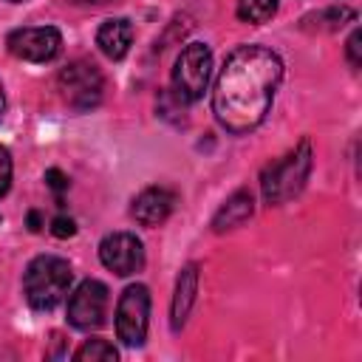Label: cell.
Masks as SVG:
<instances>
[{"mask_svg":"<svg viewBox=\"0 0 362 362\" xmlns=\"http://www.w3.org/2000/svg\"><path fill=\"white\" fill-rule=\"evenodd\" d=\"M283 62L272 48L263 45H240L235 48L212 90V110L215 119L229 133H246L257 127L280 88Z\"/></svg>","mask_w":362,"mask_h":362,"instance_id":"1","label":"cell"},{"mask_svg":"<svg viewBox=\"0 0 362 362\" xmlns=\"http://www.w3.org/2000/svg\"><path fill=\"white\" fill-rule=\"evenodd\" d=\"M74 272L71 263L57 257V255H40L28 263L25 274H23V291L31 308L37 311H51L54 305H59L71 288Z\"/></svg>","mask_w":362,"mask_h":362,"instance_id":"2","label":"cell"},{"mask_svg":"<svg viewBox=\"0 0 362 362\" xmlns=\"http://www.w3.org/2000/svg\"><path fill=\"white\" fill-rule=\"evenodd\" d=\"M308 173H311V144L300 141L288 156H283L280 161H274L263 170L260 189H263L266 204L277 206V204L288 201L291 195H297L303 189Z\"/></svg>","mask_w":362,"mask_h":362,"instance_id":"3","label":"cell"},{"mask_svg":"<svg viewBox=\"0 0 362 362\" xmlns=\"http://www.w3.org/2000/svg\"><path fill=\"white\" fill-rule=\"evenodd\" d=\"M212 74V51L204 42H189L181 48L173 68V90L181 102H198L206 90Z\"/></svg>","mask_w":362,"mask_h":362,"instance_id":"4","label":"cell"},{"mask_svg":"<svg viewBox=\"0 0 362 362\" xmlns=\"http://www.w3.org/2000/svg\"><path fill=\"white\" fill-rule=\"evenodd\" d=\"M59 90L71 107L90 110L102 102L105 76L90 59H74L68 68L59 71Z\"/></svg>","mask_w":362,"mask_h":362,"instance_id":"5","label":"cell"},{"mask_svg":"<svg viewBox=\"0 0 362 362\" xmlns=\"http://www.w3.org/2000/svg\"><path fill=\"white\" fill-rule=\"evenodd\" d=\"M150 317V291L141 283H133L122 291L116 303V334L124 345H141L147 337Z\"/></svg>","mask_w":362,"mask_h":362,"instance_id":"6","label":"cell"},{"mask_svg":"<svg viewBox=\"0 0 362 362\" xmlns=\"http://www.w3.org/2000/svg\"><path fill=\"white\" fill-rule=\"evenodd\" d=\"M107 314V286L99 280H82L68 297V322L74 328L90 331L105 322Z\"/></svg>","mask_w":362,"mask_h":362,"instance_id":"7","label":"cell"},{"mask_svg":"<svg viewBox=\"0 0 362 362\" xmlns=\"http://www.w3.org/2000/svg\"><path fill=\"white\" fill-rule=\"evenodd\" d=\"M8 51L17 59L25 62H51L59 48H62V37L54 25H34V28H17L8 34L6 40Z\"/></svg>","mask_w":362,"mask_h":362,"instance_id":"8","label":"cell"},{"mask_svg":"<svg viewBox=\"0 0 362 362\" xmlns=\"http://www.w3.org/2000/svg\"><path fill=\"white\" fill-rule=\"evenodd\" d=\"M99 260L119 277L136 274L144 266V246L133 232H113L99 243Z\"/></svg>","mask_w":362,"mask_h":362,"instance_id":"9","label":"cell"},{"mask_svg":"<svg viewBox=\"0 0 362 362\" xmlns=\"http://www.w3.org/2000/svg\"><path fill=\"white\" fill-rule=\"evenodd\" d=\"M173 206H175V192L173 189H167V187H147V189H141L133 198L130 212H133V218L141 226H158V223H164L170 218Z\"/></svg>","mask_w":362,"mask_h":362,"instance_id":"10","label":"cell"},{"mask_svg":"<svg viewBox=\"0 0 362 362\" xmlns=\"http://www.w3.org/2000/svg\"><path fill=\"white\" fill-rule=\"evenodd\" d=\"M96 45L107 59H124L133 45V25L124 17L105 20L96 31Z\"/></svg>","mask_w":362,"mask_h":362,"instance_id":"11","label":"cell"},{"mask_svg":"<svg viewBox=\"0 0 362 362\" xmlns=\"http://www.w3.org/2000/svg\"><path fill=\"white\" fill-rule=\"evenodd\" d=\"M255 212V201H252V192L249 189H238L232 198H226V204L215 212L212 218V229L215 232H226V229H235L240 226L243 221H249Z\"/></svg>","mask_w":362,"mask_h":362,"instance_id":"12","label":"cell"},{"mask_svg":"<svg viewBox=\"0 0 362 362\" xmlns=\"http://www.w3.org/2000/svg\"><path fill=\"white\" fill-rule=\"evenodd\" d=\"M195 291H198V269L195 266H187L181 274H178V283H175V297H173V328L178 331L195 303Z\"/></svg>","mask_w":362,"mask_h":362,"instance_id":"13","label":"cell"},{"mask_svg":"<svg viewBox=\"0 0 362 362\" xmlns=\"http://www.w3.org/2000/svg\"><path fill=\"white\" fill-rule=\"evenodd\" d=\"M116 356H119V351L107 339H88L74 354V359H79V362H116Z\"/></svg>","mask_w":362,"mask_h":362,"instance_id":"14","label":"cell"},{"mask_svg":"<svg viewBox=\"0 0 362 362\" xmlns=\"http://www.w3.org/2000/svg\"><path fill=\"white\" fill-rule=\"evenodd\" d=\"M277 11V0H238V17L243 23H266Z\"/></svg>","mask_w":362,"mask_h":362,"instance_id":"15","label":"cell"},{"mask_svg":"<svg viewBox=\"0 0 362 362\" xmlns=\"http://www.w3.org/2000/svg\"><path fill=\"white\" fill-rule=\"evenodd\" d=\"M51 235H54V238H71V235H76V223H74V218H68V215H57V218L51 221Z\"/></svg>","mask_w":362,"mask_h":362,"instance_id":"16","label":"cell"},{"mask_svg":"<svg viewBox=\"0 0 362 362\" xmlns=\"http://www.w3.org/2000/svg\"><path fill=\"white\" fill-rule=\"evenodd\" d=\"M11 187V156L6 147H0V198L8 192Z\"/></svg>","mask_w":362,"mask_h":362,"instance_id":"17","label":"cell"},{"mask_svg":"<svg viewBox=\"0 0 362 362\" xmlns=\"http://www.w3.org/2000/svg\"><path fill=\"white\" fill-rule=\"evenodd\" d=\"M45 181H48V187H51L54 192L68 189V178H65V175H62V170H57V167H51V170L45 173Z\"/></svg>","mask_w":362,"mask_h":362,"instance_id":"18","label":"cell"},{"mask_svg":"<svg viewBox=\"0 0 362 362\" xmlns=\"http://www.w3.org/2000/svg\"><path fill=\"white\" fill-rule=\"evenodd\" d=\"M348 59H351V65L356 68L362 59H359V31H354L351 34V40H348Z\"/></svg>","mask_w":362,"mask_h":362,"instance_id":"19","label":"cell"},{"mask_svg":"<svg viewBox=\"0 0 362 362\" xmlns=\"http://www.w3.org/2000/svg\"><path fill=\"white\" fill-rule=\"evenodd\" d=\"M28 223H31V232H40V215L37 212L28 215Z\"/></svg>","mask_w":362,"mask_h":362,"instance_id":"20","label":"cell"},{"mask_svg":"<svg viewBox=\"0 0 362 362\" xmlns=\"http://www.w3.org/2000/svg\"><path fill=\"white\" fill-rule=\"evenodd\" d=\"M74 3H79V6H102L107 0H74Z\"/></svg>","mask_w":362,"mask_h":362,"instance_id":"21","label":"cell"},{"mask_svg":"<svg viewBox=\"0 0 362 362\" xmlns=\"http://www.w3.org/2000/svg\"><path fill=\"white\" fill-rule=\"evenodd\" d=\"M3 113H6V93H3V85H0V119H3Z\"/></svg>","mask_w":362,"mask_h":362,"instance_id":"22","label":"cell"},{"mask_svg":"<svg viewBox=\"0 0 362 362\" xmlns=\"http://www.w3.org/2000/svg\"><path fill=\"white\" fill-rule=\"evenodd\" d=\"M11 3H23V0H11Z\"/></svg>","mask_w":362,"mask_h":362,"instance_id":"23","label":"cell"}]
</instances>
